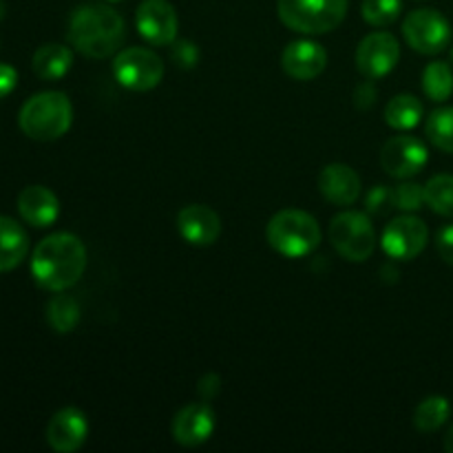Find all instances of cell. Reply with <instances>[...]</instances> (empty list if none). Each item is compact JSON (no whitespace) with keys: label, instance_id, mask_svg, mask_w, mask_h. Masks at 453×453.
I'll return each instance as SVG.
<instances>
[{"label":"cell","instance_id":"1","mask_svg":"<svg viewBox=\"0 0 453 453\" xmlns=\"http://www.w3.org/2000/svg\"><path fill=\"white\" fill-rule=\"evenodd\" d=\"M87 268V248L75 234L56 233L44 237L31 257L35 283L49 292H65L80 281Z\"/></svg>","mask_w":453,"mask_h":453},{"label":"cell","instance_id":"2","mask_svg":"<svg viewBox=\"0 0 453 453\" xmlns=\"http://www.w3.org/2000/svg\"><path fill=\"white\" fill-rule=\"evenodd\" d=\"M66 35L82 56L102 60V58L113 56L122 47L127 27H124V18L113 7L88 3L71 13Z\"/></svg>","mask_w":453,"mask_h":453},{"label":"cell","instance_id":"3","mask_svg":"<svg viewBox=\"0 0 453 453\" xmlns=\"http://www.w3.org/2000/svg\"><path fill=\"white\" fill-rule=\"evenodd\" d=\"M73 122L71 100L60 91H44L22 104L18 124L27 137L35 142H53L65 135Z\"/></svg>","mask_w":453,"mask_h":453},{"label":"cell","instance_id":"4","mask_svg":"<svg viewBox=\"0 0 453 453\" xmlns=\"http://www.w3.org/2000/svg\"><path fill=\"white\" fill-rule=\"evenodd\" d=\"M265 237H268V243L279 255L299 259V257L317 250L319 243H321V228H319L317 219L312 215L288 208V211L277 212L270 219L268 228H265Z\"/></svg>","mask_w":453,"mask_h":453},{"label":"cell","instance_id":"5","mask_svg":"<svg viewBox=\"0 0 453 453\" xmlns=\"http://www.w3.org/2000/svg\"><path fill=\"white\" fill-rule=\"evenodd\" d=\"M279 20L299 34H327L343 22L348 0H277Z\"/></svg>","mask_w":453,"mask_h":453},{"label":"cell","instance_id":"6","mask_svg":"<svg viewBox=\"0 0 453 453\" xmlns=\"http://www.w3.org/2000/svg\"><path fill=\"white\" fill-rule=\"evenodd\" d=\"M330 242L343 259L361 264L370 259L376 248L374 226L363 212H341L330 224Z\"/></svg>","mask_w":453,"mask_h":453},{"label":"cell","instance_id":"7","mask_svg":"<svg viewBox=\"0 0 453 453\" xmlns=\"http://www.w3.org/2000/svg\"><path fill=\"white\" fill-rule=\"evenodd\" d=\"M407 44L423 56H436L451 42V27L436 9H416L403 22Z\"/></svg>","mask_w":453,"mask_h":453},{"label":"cell","instance_id":"8","mask_svg":"<svg viewBox=\"0 0 453 453\" xmlns=\"http://www.w3.org/2000/svg\"><path fill=\"white\" fill-rule=\"evenodd\" d=\"M113 73L122 87L131 91H150L164 78V62L150 49H124L113 62Z\"/></svg>","mask_w":453,"mask_h":453},{"label":"cell","instance_id":"9","mask_svg":"<svg viewBox=\"0 0 453 453\" xmlns=\"http://www.w3.org/2000/svg\"><path fill=\"white\" fill-rule=\"evenodd\" d=\"M427 242L429 230L425 221L418 219V217L405 215L389 221L383 233V239H380V246H383V250L392 259L411 261L425 250Z\"/></svg>","mask_w":453,"mask_h":453},{"label":"cell","instance_id":"10","mask_svg":"<svg viewBox=\"0 0 453 453\" xmlns=\"http://www.w3.org/2000/svg\"><path fill=\"white\" fill-rule=\"evenodd\" d=\"M401 60V44L388 31H374L365 35L357 49V66L367 80L392 73Z\"/></svg>","mask_w":453,"mask_h":453},{"label":"cell","instance_id":"11","mask_svg":"<svg viewBox=\"0 0 453 453\" xmlns=\"http://www.w3.org/2000/svg\"><path fill=\"white\" fill-rule=\"evenodd\" d=\"M427 159V146L411 135L392 137L380 150V166L385 168L388 175L398 177V180L418 175Z\"/></svg>","mask_w":453,"mask_h":453},{"label":"cell","instance_id":"12","mask_svg":"<svg viewBox=\"0 0 453 453\" xmlns=\"http://www.w3.org/2000/svg\"><path fill=\"white\" fill-rule=\"evenodd\" d=\"M137 31L146 42L155 47H168L177 38V12L168 0H144L137 7Z\"/></svg>","mask_w":453,"mask_h":453},{"label":"cell","instance_id":"13","mask_svg":"<svg viewBox=\"0 0 453 453\" xmlns=\"http://www.w3.org/2000/svg\"><path fill=\"white\" fill-rule=\"evenodd\" d=\"M173 438L184 447H199L215 432V411L206 403H193L173 418Z\"/></svg>","mask_w":453,"mask_h":453},{"label":"cell","instance_id":"14","mask_svg":"<svg viewBox=\"0 0 453 453\" xmlns=\"http://www.w3.org/2000/svg\"><path fill=\"white\" fill-rule=\"evenodd\" d=\"M88 436L87 416L75 407H65L47 425V442L58 453H73Z\"/></svg>","mask_w":453,"mask_h":453},{"label":"cell","instance_id":"15","mask_svg":"<svg viewBox=\"0 0 453 453\" xmlns=\"http://www.w3.org/2000/svg\"><path fill=\"white\" fill-rule=\"evenodd\" d=\"M281 66L290 78L308 82L326 71L327 53L321 44L312 40H296L283 49Z\"/></svg>","mask_w":453,"mask_h":453},{"label":"cell","instance_id":"16","mask_svg":"<svg viewBox=\"0 0 453 453\" xmlns=\"http://www.w3.org/2000/svg\"><path fill=\"white\" fill-rule=\"evenodd\" d=\"M177 230L193 246H212L221 234V219L212 208L193 203L180 211Z\"/></svg>","mask_w":453,"mask_h":453},{"label":"cell","instance_id":"17","mask_svg":"<svg viewBox=\"0 0 453 453\" xmlns=\"http://www.w3.org/2000/svg\"><path fill=\"white\" fill-rule=\"evenodd\" d=\"M319 190L334 206H352L361 195V177L345 164H327L319 175Z\"/></svg>","mask_w":453,"mask_h":453},{"label":"cell","instance_id":"18","mask_svg":"<svg viewBox=\"0 0 453 453\" xmlns=\"http://www.w3.org/2000/svg\"><path fill=\"white\" fill-rule=\"evenodd\" d=\"M18 212L34 228H47L60 215V202L47 186H27L18 195Z\"/></svg>","mask_w":453,"mask_h":453},{"label":"cell","instance_id":"19","mask_svg":"<svg viewBox=\"0 0 453 453\" xmlns=\"http://www.w3.org/2000/svg\"><path fill=\"white\" fill-rule=\"evenodd\" d=\"M27 252H29V237L25 228L12 217L0 215V273H9L20 265Z\"/></svg>","mask_w":453,"mask_h":453},{"label":"cell","instance_id":"20","mask_svg":"<svg viewBox=\"0 0 453 453\" xmlns=\"http://www.w3.org/2000/svg\"><path fill=\"white\" fill-rule=\"evenodd\" d=\"M71 65H73V53H71V49L56 42L42 44V47L34 53V60H31L34 73L38 75L40 80L65 78V75L69 73Z\"/></svg>","mask_w":453,"mask_h":453},{"label":"cell","instance_id":"21","mask_svg":"<svg viewBox=\"0 0 453 453\" xmlns=\"http://www.w3.org/2000/svg\"><path fill=\"white\" fill-rule=\"evenodd\" d=\"M423 102L416 96H410V93H403V96H396L385 109V122L389 124L396 131H410V128L418 127L420 119H423Z\"/></svg>","mask_w":453,"mask_h":453},{"label":"cell","instance_id":"22","mask_svg":"<svg viewBox=\"0 0 453 453\" xmlns=\"http://www.w3.org/2000/svg\"><path fill=\"white\" fill-rule=\"evenodd\" d=\"M47 321L58 334H69V332H73L80 321L78 301L71 295L56 292V296L47 303Z\"/></svg>","mask_w":453,"mask_h":453},{"label":"cell","instance_id":"23","mask_svg":"<svg viewBox=\"0 0 453 453\" xmlns=\"http://www.w3.org/2000/svg\"><path fill=\"white\" fill-rule=\"evenodd\" d=\"M449 416H451V405L445 396H429L416 407L414 425L418 432L432 434V432H438V429L449 420Z\"/></svg>","mask_w":453,"mask_h":453},{"label":"cell","instance_id":"24","mask_svg":"<svg viewBox=\"0 0 453 453\" xmlns=\"http://www.w3.org/2000/svg\"><path fill=\"white\" fill-rule=\"evenodd\" d=\"M425 96L432 102L449 100L453 93V71L447 62H432L423 73Z\"/></svg>","mask_w":453,"mask_h":453},{"label":"cell","instance_id":"25","mask_svg":"<svg viewBox=\"0 0 453 453\" xmlns=\"http://www.w3.org/2000/svg\"><path fill=\"white\" fill-rule=\"evenodd\" d=\"M425 203L436 215L453 217V175H436L425 184Z\"/></svg>","mask_w":453,"mask_h":453},{"label":"cell","instance_id":"26","mask_svg":"<svg viewBox=\"0 0 453 453\" xmlns=\"http://www.w3.org/2000/svg\"><path fill=\"white\" fill-rule=\"evenodd\" d=\"M425 133L436 149L453 153V106L434 111L425 124Z\"/></svg>","mask_w":453,"mask_h":453},{"label":"cell","instance_id":"27","mask_svg":"<svg viewBox=\"0 0 453 453\" xmlns=\"http://www.w3.org/2000/svg\"><path fill=\"white\" fill-rule=\"evenodd\" d=\"M401 0H363V18L374 27H388L401 16Z\"/></svg>","mask_w":453,"mask_h":453},{"label":"cell","instance_id":"28","mask_svg":"<svg viewBox=\"0 0 453 453\" xmlns=\"http://www.w3.org/2000/svg\"><path fill=\"white\" fill-rule=\"evenodd\" d=\"M423 203H425V186L405 181V184L394 188V206H396L398 211L414 212L418 211V208H423Z\"/></svg>","mask_w":453,"mask_h":453},{"label":"cell","instance_id":"29","mask_svg":"<svg viewBox=\"0 0 453 453\" xmlns=\"http://www.w3.org/2000/svg\"><path fill=\"white\" fill-rule=\"evenodd\" d=\"M365 208L370 215H385L394 206V188H388V186H374V188L367 193L365 197Z\"/></svg>","mask_w":453,"mask_h":453},{"label":"cell","instance_id":"30","mask_svg":"<svg viewBox=\"0 0 453 453\" xmlns=\"http://www.w3.org/2000/svg\"><path fill=\"white\" fill-rule=\"evenodd\" d=\"M171 56L181 69H193V66H197L199 62L197 44L188 42V40H180V42H175V47L171 49Z\"/></svg>","mask_w":453,"mask_h":453},{"label":"cell","instance_id":"31","mask_svg":"<svg viewBox=\"0 0 453 453\" xmlns=\"http://www.w3.org/2000/svg\"><path fill=\"white\" fill-rule=\"evenodd\" d=\"M436 248L438 252H441L442 259L449 265H453V226H445V228L436 234Z\"/></svg>","mask_w":453,"mask_h":453},{"label":"cell","instance_id":"32","mask_svg":"<svg viewBox=\"0 0 453 453\" xmlns=\"http://www.w3.org/2000/svg\"><path fill=\"white\" fill-rule=\"evenodd\" d=\"M219 389H221V379L217 374L202 376V380H199L197 385V392L203 401H212V398L219 394Z\"/></svg>","mask_w":453,"mask_h":453},{"label":"cell","instance_id":"33","mask_svg":"<svg viewBox=\"0 0 453 453\" xmlns=\"http://www.w3.org/2000/svg\"><path fill=\"white\" fill-rule=\"evenodd\" d=\"M18 71L12 65H0V100L16 88Z\"/></svg>","mask_w":453,"mask_h":453},{"label":"cell","instance_id":"34","mask_svg":"<svg viewBox=\"0 0 453 453\" xmlns=\"http://www.w3.org/2000/svg\"><path fill=\"white\" fill-rule=\"evenodd\" d=\"M374 100H376V87L372 82L361 84V87L357 88V104L361 106V109L372 106L374 104Z\"/></svg>","mask_w":453,"mask_h":453},{"label":"cell","instance_id":"35","mask_svg":"<svg viewBox=\"0 0 453 453\" xmlns=\"http://www.w3.org/2000/svg\"><path fill=\"white\" fill-rule=\"evenodd\" d=\"M445 449L453 453V425H451L449 432H447V436H445Z\"/></svg>","mask_w":453,"mask_h":453},{"label":"cell","instance_id":"36","mask_svg":"<svg viewBox=\"0 0 453 453\" xmlns=\"http://www.w3.org/2000/svg\"><path fill=\"white\" fill-rule=\"evenodd\" d=\"M449 60H451V65H453V47H451V51H449Z\"/></svg>","mask_w":453,"mask_h":453},{"label":"cell","instance_id":"37","mask_svg":"<svg viewBox=\"0 0 453 453\" xmlns=\"http://www.w3.org/2000/svg\"><path fill=\"white\" fill-rule=\"evenodd\" d=\"M111 3H115V0H111Z\"/></svg>","mask_w":453,"mask_h":453}]
</instances>
